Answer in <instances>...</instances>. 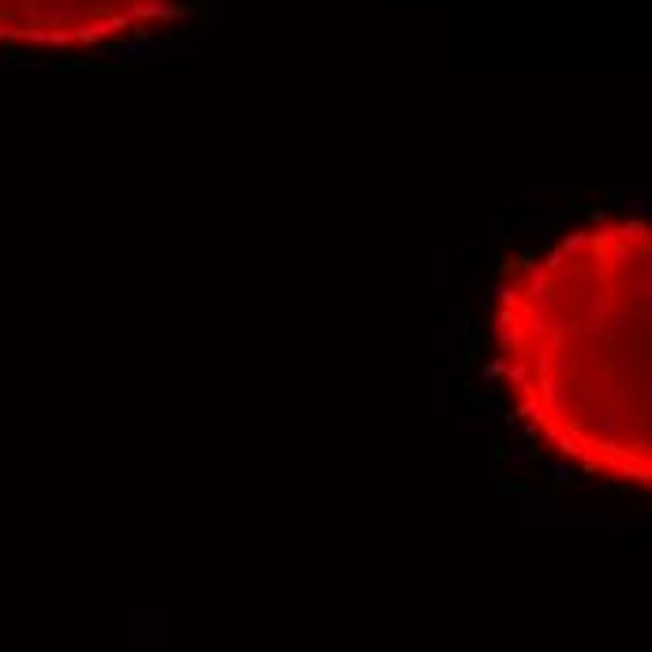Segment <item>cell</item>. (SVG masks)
Returning <instances> with one entry per match:
<instances>
[{
    "mask_svg": "<svg viewBox=\"0 0 652 652\" xmlns=\"http://www.w3.org/2000/svg\"><path fill=\"white\" fill-rule=\"evenodd\" d=\"M491 371L544 454L652 491V214L592 218L506 263Z\"/></svg>",
    "mask_w": 652,
    "mask_h": 652,
    "instance_id": "cell-1",
    "label": "cell"
}]
</instances>
